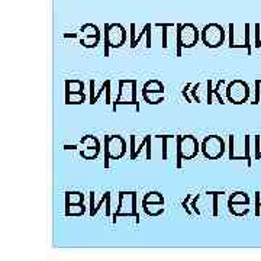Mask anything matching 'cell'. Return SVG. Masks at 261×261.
Returning <instances> with one entry per match:
<instances>
[{
    "label": "cell",
    "instance_id": "34",
    "mask_svg": "<svg viewBox=\"0 0 261 261\" xmlns=\"http://www.w3.org/2000/svg\"><path fill=\"white\" fill-rule=\"evenodd\" d=\"M212 84H214V82L211 79L206 82V103L207 105L214 103V99H212Z\"/></svg>",
    "mask_w": 261,
    "mask_h": 261
},
{
    "label": "cell",
    "instance_id": "27",
    "mask_svg": "<svg viewBox=\"0 0 261 261\" xmlns=\"http://www.w3.org/2000/svg\"><path fill=\"white\" fill-rule=\"evenodd\" d=\"M177 23H168V22H163V23H155L157 28H163V48L167 49L168 48V29L176 27Z\"/></svg>",
    "mask_w": 261,
    "mask_h": 261
},
{
    "label": "cell",
    "instance_id": "16",
    "mask_svg": "<svg viewBox=\"0 0 261 261\" xmlns=\"http://www.w3.org/2000/svg\"><path fill=\"white\" fill-rule=\"evenodd\" d=\"M141 96L144 99V102L148 105H160L164 102V93H159V92H145L141 90Z\"/></svg>",
    "mask_w": 261,
    "mask_h": 261
},
{
    "label": "cell",
    "instance_id": "30",
    "mask_svg": "<svg viewBox=\"0 0 261 261\" xmlns=\"http://www.w3.org/2000/svg\"><path fill=\"white\" fill-rule=\"evenodd\" d=\"M100 154V148H86L80 151V157L83 160H96Z\"/></svg>",
    "mask_w": 261,
    "mask_h": 261
},
{
    "label": "cell",
    "instance_id": "38",
    "mask_svg": "<svg viewBox=\"0 0 261 261\" xmlns=\"http://www.w3.org/2000/svg\"><path fill=\"white\" fill-rule=\"evenodd\" d=\"M64 38H79V34H65Z\"/></svg>",
    "mask_w": 261,
    "mask_h": 261
},
{
    "label": "cell",
    "instance_id": "1",
    "mask_svg": "<svg viewBox=\"0 0 261 261\" xmlns=\"http://www.w3.org/2000/svg\"><path fill=\"white\" fill-rule=\"evenodd\" d=\"M138 82L135 79H121L118 80V96L112 102L113 112L121 105H132L135 106L137 112H140V102H138Z\"/></svg>",
    "mask_w": 261,
    "mask_h": 261
},
{
    "label": "cell",
    "instance_id": "7",
    "mask_svg": "<svg viewBox=\"0 0 261 261\" xmlns=\"http://www.w3.org/2000/svg\"><path fill=\"white\" fill-rule=\"evenodd\" d=\"M200 41L206 48H219L225 42V29L219 23H207L200 31Z\"/></svg>",
    "mask_w": 261,
    "mask_h": 261
},
{
    "label": "cell",
    "instance_id": "13",
    "mask_svg": "<svg viewBox=\"0 0 261 261\" xmlns=\"http://www.w3.org/2000/svg\"><path fill=\"white\" fill-rule=\"evenodd\" d=\"M89 197H90V211H89V214L92 218H94L97 212L100 211L103 207V205L106 206V211H105V215L106 216H112V212H111V199H112V193L111 192H105L100 197V200L97 202V203H94V192H90L89 193Z\"/></svg>",
    "mask_w": 261,
    "mask_h": 261
},
{
    "label": "cell",
    "instance_id": "6",
    "mask_svg": "<svg viewBox=\"0 0 261 261\" xmlns=\"http://www.w3.org/2000/svg\"><path fill=\"white\" fill-rule=\"evenodd\" d=\"M128 152V144L121 135L105 137V168L111 167L112 160H122Z\"/></svg>",
    "mask_w": 261,
    "mask_h": 261
},
{
    "label": "cell",
    "instance_id": "19",
    "mask_svg": "<svg viewBox=\"0 0 261 261\" xmlns=\"http://www.w3.org/2000/svg\"><path fill=\"white\" fill-rule=\"evenodd\" d=\"M65 93H77V92H84V83L79 79H68L65 80Z\"/></svg>",
    "mask_w": 261,
    "mask_h": 261
},
{
    "label": "cell",
    "instance_id": "32",
    "mask_svg": "<svg viewBox=\"0 0 261 261\" xmlns=\"http://www.w3.org/2000/svg\"><path fill=\"white\" fill-rule=\"evenodd\" d=\"M200 197H202L200 195L192 196V199H190V202H189V206H190V209H192V211H193V214L197 215V216H200V215H202L200 209L197 207V202L200 200Z\"/></svg>",
    "mask_w": 261,
    "mask_h": 261
},
{
    "label": "cell",
    "instance_id": "37",
    "mask_svg": "<svg viewBox=\"0 0 261 261\" xmlns=\"http://www.w3.org/2000/svg\"><path fill=\"white\" fill-rule=\"evenodd\" d=\"M64 149H79V144L77 145H64Z\"/></svg>",
    "mask_w": 261,
    "mask_h": 261
},
{
    "label": "cell",
    "instance_id": "9",
    "mask_svg": "<svg viewBox=\"0 0 261 261\" xmlns=\"http://www.w3.org/2000/svg\"><path fill=\"white\" fill-rule=\"evenodd\" d=\"M225 93H226V99L229 103L243 105L250 97V87L245 82L237 79V80H232L231 83H228L226 89H225Z\"/></svg>",
    "mask_w": 261,
    "mask_h": 261
},
{
    "label": "cell",
    "instance_id": "36",
    "mask_svg": "<svg viewBox=\"0 0 261 261\" xmlns=\"http://www.w3.org/2000/svg\"><path fill=\"white\" fill-rule=\"evenodd\" d=\"M192 196L193 195H187L186 199L181 202V206H183V209L186 211V214L189 215V216H193V211L190 209V206H189V202H190V199H192Z\"/></svg>",
    "mask_w": 261,
    "mask_h": 261
},
{
    "label": "cell",
    "instance_id": "24",
    "mask_svg": "<svg viewBox=\"0 0 261 261\" xmlns=\"http://www.w3.org/2000/svg\"><path fill=\"white\" fill-rule=\"evenodd\" d=\"M100 39L102 38L99 37H82L79 38V42H80V45L84 48H89V49H93L96 48L99 44H100Z\"/></svg>",
    "mask_w": 261,
    "mask_h": 261
},
{
    "label": "cell",
    "instance_id": "10",
    "mask_svg": "<svg viewBox=\"0 0 261 261\" xmlns=\"http://www.w3.org/2000/svg\"><path fill=\"white\" fill-rule=\"evenodd\" d=\"M154 137L151 135H145L142 140L138 142V137L137 135H130L129 138V157L130 160H138L140 159L141 152L145 149L147 152V160H151V155H152V151H151V141H152Z\"/></svg>",
    "mask_w": 261,
    "mask_h": 261
},
{
    "label": "cell",
    "instance_id": "21",
    "mask_svg": "<svg viewBox=\"0 0 261 261\" xmlns=\"http://www.w3.org/2000/svg\"><path fill=\"white\" fill-rule=\"evenodd\" d=\"M141 90L145 92H159V93H164V84L161 83L160 80H148L145 82Z\"/></svg>",
    "mask_w": 261,
    "mask_h": 261
},
{
    "label": "cell",
    "instance_id": "29",
    "mask_svg": "<svg viewBox=\"0 0 261 261\" xmlns=\"http://www.w3.org/2000/svg\"><path fill=\"white\" fill-rule=\"evenodd\" d=\"M206 195L211 196L212 197V216H218L219 215V205H218V199H219V196L225 195L224 192H206Z\"/></svg>",
    "mask_w": 261,
    "mask_h": 261
},
{
    "label": "cell",
    "instance_id": "2",
    "mask_svg": "<svg viewBox=\"0 0 261 261\" xmlns=\"http://www.w3.org/2000/svg\"><path fill=\"white\" fill-rule=\"evenodd\" d=\"M200 41V31L195 23H177L176 28V57H181L183 49H190Z\"/></svg>",
    "mask_w": 261,
    "mask_h": 261
},
{
    "label": "cell",
    "instance_id": "20",
    "mask_svg": "<svg viewBox=\"0 0 261 261\" xmlns=\"http://www.w3.org/2000/svg\"><path fill=\"white\" fill-rule=\"evenodd\" d=\"M87 100V96L84 92L77 93H65V105H83Z\"/></svg>",
    "mask_w": 261,
    "mask_h": 261
},
{
    "label": "cell",
    "instance_id": "28",
    "mask_svg": "<svg viewBox=\"0 0 261 261\" xmlns=\"http://www.w3.org/2000/svg\"><path fill=\"white\" fill-rule=\"evenodd\" d=\"M225 83H226V82H225L224 79H221V80H219V82L216 83V86H215V87H212V99H214V96H215V97L218 99V102L221 103V105H225V103H226V102H225L224 96L221 94L222 86H225Z\"/></svg>",
    "mask_w": 261,
    "mask_h": 261
},
{
    "label": "cell",
    "instance_id": "18",
    "mask_svg": "<svg viewBox=\"0 0 261 261\" xmlns=\"http://www.w3.org/2000/svg\"><path fill=\"white\" fill-rule=\"evenodd\" d=\"M82 37H99L102 38L100 29L97 28L93 23H84L83 27L79 31V38Z\"/></svg>",
    "mask_w": 261,
    "mask_h": 261
},
{
    "label": "cell",
    "instance_id": "35",
    "mask_svg": "<svg viewBox=\"0 0 261 261\" xmlns=\"http://www.w3.org/2000/svg\"><path fill=\"white\" fill-rule=\"evenodd\" d=\"M192 83H187L185 87H183V90H181V94H183V97H185V100L187 103H195L193 102V99H192V96H190V89H192Z\"/></svg>",
    "mask_w": 261,
    "mask_h": 261
},
{
    "label": "cell",
    "instance_id": "31",
    "mask_svg": "<svg viewBox=\"0 0 261 261\" xmlns=\"http://www.w3.org/2000/svg\"><path fill=\"white\" fill-rule=\"evenodd\" d=\"M154 138H157V140H163V160H167L168 141L173 140V138H176V137H174V135H155Z\"/></svg>",
    "mask_w": 261,
    "mask_h": 261
},
{
    "label": "cell",
    "instance_id": "8",
    "mask_svg": "<svg viewBox=\"0 0 261 261\" xmlns=\"http://www.w3.org/2000/svg\"><path fill=\"white\" fill-rule=\"evenodd\" d=\"M225 141L219 135H207L200 144V152L206 160H219L225 154Z\"/></svg>",
    "mask_w": 261,
    "mask_h": 261
},
{
    "label": "cell",
    "instance_id": "4",
    "mask_svg": "<svg viewBox=\"0 0 261 261\" xmlns=\"http://www.w3.org/2000/svg\"><path fill=\"white\" fill-rule=\"evenodd\" d=\"M200 152V144L193 135H177L176 138V167L181 168L183 161H190Z\"/></svg>",
    "mask_w": 261,
    "mask_h": 261
},
{
    "label": "cell",
    "instance_id": "11",
    "mask_svg": "<svg viewBox=\"0 0 261 261\" xmlns=\"http://www.w3.org/2000/svg\"><path fill=\"white\" fill-rule=\"evenodd\" d=\"M97 86V82L96 80H90L89 82V89H90V96H89V103L93 106L96 103L100 100L102 94H106V105H112V99H111V86H112V82L111 80H105L100 83L99 89L96 87Z\"/></svg>",
    "mask_w": 261,
    "mask_h": 261
},
{
    "label": "cell",
    "instance_id": "12",
    "mask_svg": "<svg viewBox=\"0 0 261 261\" xmlns=\"http://www.w3.org/2000/svg\"><path fill=\"white\" fill-rule=\"evenodd\" d=\"M151 31H152V25H151V23H145V25L142 27V29L140 31V34H137V25H135V23H130L129 47L137 48L140 45L141 39L145 38V39H147L145 47L151 48Z\"/></svg>",
    "mask_w": 261,
    "mask_h": 261
},
{
    "label": "cell",
    "instance_id": "15",
    "mask_svg": "<svg viewBox=\"0 0 261 261\" xmlns=\"http://www.w3.org/2000/svg\"><path fill=\"white\" fill-rule=\"evenodd\" d=\"M86 148H100V141L94 135H84L79 142V151Z\"/></svg>",
    "mask_w": 261,
    "mask_h": 261
},
{
    "label": "cell",
    "instance_id": "25",
    "mask_svg": "<svg viewBox=\"0 0 261 261\" xmlns=\"http://www.w3.org/2000/svg\"><path fill=\"white\" fill-rule=\"evenodd\" d=\"M248 205L245 203H228V209L233 216H244L245 214H248Z\"/></svg>",
    "mask_w": 261,
    "mask_h": 261
},
{
    "label": "cell",
    "instance_id": "17",
    "mask_svg": "<svg viewBox=\"0 0 261 261\" xmlns=\"http://www.w3.org/2000/svg\"><path fill=\"white\" fill-rule=\"evenodd\" d=\"M86 214L84 203H75V205H65L64 215L67 218H79Z\"/></svg>",
    "mask_w": 261,
    "mask_h": 261
},
{
    "label": "cell",
    "instance_id": "22",
    "mask_svg": "<svg viewBox=\"0 0 261 261\" xmlns=\"http://www.w3.org/2000/svg\"><path fill=\"white\" fill-rule=\"evenodd\" d=\"M84 203V195L82 192H67L65 193V205H75Z\"/></svg>",
    "mask_w": 261,
    "mask_h": 261
},
{
    "label": "cell",
    "instance_id": "33",
    "mask_svg": "<svg viewBox=\"0 0 261 261\" xmlns=\"http://www.w3.org/2000/svg\"><path fill=\"white\" fill-rule=\"evenodd\" d=\"M199 89H200V83L193 84L192 89H190V96H192V99H193V102L195 103L202 102V99H200V96H199Z\"/></svg>",
    "mask_w": 261,
    "mask_h": 261
},
{
    "label": "cell",
    "instance_id": "5",
    "mask_svg": "<svg viewBox=\"0 0 261 261\" xmlns=\"http://www.w3.org/2000/svg\"><path fill=\"white\" fill-rule=\"evenodd\" d=\"M128 41V32L121 23H105V57H109V49L122 48Z\"/></svg>",
    "mask_w": 261,
    "mask_h": 261
},
{
    "label": "cell",
    "instance_id": "23",
    "mask_svg": "<svg viewBox=\"0 0 261 261\" xmlns=\"http://www.w3.org/2000/svg\"><path fill=\"white\" fill-rule=\"evenodd\" d=\"M141 203H164V196L160 192H148L144 195Z\"/></svg>",
    "mask_w": 261,
    "mask_h": 261
},
{
    "label": "cell",
    "instance_id": "3",
    "mask_svg": "<svg viewBox=\"0 0 261 261\" xmlns=\"http://www.w3.org/2000/svg\"><path fill=\"white\" fill-rule=\"evenodd\" d=\"M137 192L122 190L118 195V207L113 212V224H116L118 218H135V222H140V214L137 207Z\"/></svg>",
    "mask_w": 261,
    "mask_h": 261
},
{
    "label": "cell",
    "instance_id": "26",
    "mask_svg": "<svg viewBox=\"0 0 261 261\" xmlns=\"http://www.w3.org/2000/svg\"><path fill=\"white\" fill-rule=\"evenodd\" d=\"M228 203H245V205H248L250 203V197L244 192H235V193L229 196Z\"/></svg>",
    "mask_w": 261,
    "mask_h": 261
},
{
    "label": "cell",
    "instance_id": "14",
    "mask_svg": "<svg viewBox=\"0 0 261 261\" xmlns=\"http://www.w3.org/2000/svg\"><path fill=\"white\" fill-rule=\"evenodd\" d=\"M144 214L149 218H159L166 212L164 203H141Z\"/></svg>",
    "mask_w": 261,
    "mask_h": 261
}]
</instances>
